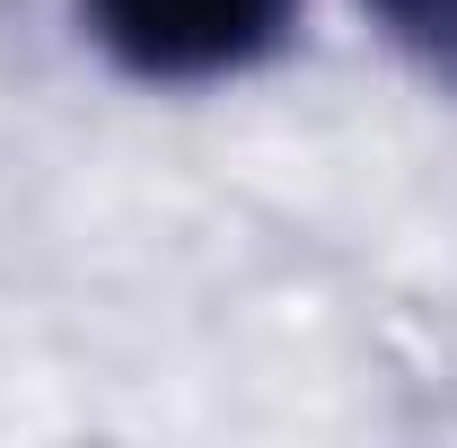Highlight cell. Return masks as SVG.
<instances>
[{
    "instance_id": "cell-1",
    "label": "cell",
    "mask_w": 457,
    "mask_h": 448,
    "mask_svg": "<svg viewBox=\"0 0 457 448\" xmlns=\"http://www.w3.org/2000/svg\"><path fill=\"white\" fill-rule=\"evenodd\" d=\"M97 45L141 79H228L282 54L299 0H79Z\"/></svg>"
},
{
    "instance_id": "cell-2",
    "label": "cell",
    "mask_w": 457,
    "mask_h": 448,
    "mask_svg": "<svg viewBox=\"0 0 457 448\" xmlns=\"http://www.w3.org/2000/svg\"><path fill=\"white\" fill-rule=\"evenodd\" d=\"M361 9L387 27L396 54H413L431 79L457 88V0H361Z\"/></svg>"
}]
</instances>
